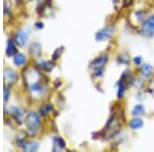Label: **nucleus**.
I'll return each instance as SVG.
<instances>
[{"label": "nucleus", "mask_w": 154, "mask_h": 152, "mask_svg": "<svg viewBox=\"0 0 154 152\" xmlns=\"http://www.w3.org/2000/svg\"><path fill=\"white\" fill-rule=\"evenodd\" d=\"M41 123L40 116L36 112H30V113L26 117V126L27 129L29 131L30 134L34 135L37 132V129H39Z\"/></svg>", "instance_id": "obj_1"}, {"label": "nucleus", "mask_w": 154, "mask_h": 152, "mask_svg": "<svg viewBox=\"0 0 154 152\" xmlns=\"http://www.w3.org/2000/svg\"><path fill=\"white\" fill-rule=\"evenodd\" d=\"M141 34L145 37H152L154 35V14L143 22V25L141 27Z\"/></svg>", "instance_id": "obj_2"}, {"label": "nucleus", "mask_w": 154, "mask_h": 152, "mask_svg": "<svg viewBox=\"0 0 154 152\" xmlns=\"http://www.w3.org/2000/svg\"><path fill=\"white\" fill-rule=\"evenodd\" d=\"M115 28L114 26H107L105 28L101 29L96 33V40L97 41H105L107 39L111 38L114 34Z\"/></svg>", "instance_id": "obj_3"}, {"label": "nucleus", "mask_w": 154, "mask_h": 152, "mask_svg": "<svg viewBox=\"0 0 154 152\" xmlns=\"http://www.w3.org/2000/svg\"><path fill=\"white\" fill-rule=\"evenodd\" d=\"M108 60H109V57L107 56V54H102V56L98 57V58L91 62V68L93 69V70H96V69H99V68H104L105 65L108 63Z\"/></svg>", "instance_id": "obj_4"}, {"label": "nucleus", "mask_w": 154, "mask_h": 152, "mask_svg": "<svg viewBox=\"0 0 154 152\" xmlns=\"http://www.w3.org/2000/svg\"><path fill=\"white\" fill-rule=\"evenodd\" d=\"M140 72L141 74H142V76L144 78H149L151 75H152L153 73V67L151 66L150 64H142V66H141V69H140Z\"/></svg>", "instance_id": "obj_5"}, {"label": "nucleus", "mask_w": 154, "mask_h": 152, "mask_svg": "<svg viewBox=\"0 0 154 152\" xmlns=\"http://www.w3.org/2000/svg\"><path fill=\"white\" fill-rule=\"evenodd\" d=\"M125 75L121 76L120 80L118 81V89H117V98L118 99H121L123 96H125V88H126V85H125Z\"/></svg>", "instance_id": "obj_6"}, {"label": "nucleus", "mask_w": 154, "mask_h": 152, "mask_svg": "<svg viewBox=\"0 0 154 152\" xmlns=\"http://www.w3.org/2000/svg\"><path fill=\"white\" fill-rule=\"evenodd\" d=\"M144 126V121L142 118L138 116H134V118L130 121V128L131 129H142Z\"/></svg>", "instance_id": "obj_7"}, {"label": "nucleus", "mask_w": 154, "mask_h": 152, "mask_svg": "<svg viewBox=\"0 0 154 152\" xmlns=\"http://www.w3.org/2000/svg\"><path fill=\"white\" fill-rule=\"evenodd\" d=\"M27 39H28V37H27V34L25 33L24 31H19L18 33H17L16 40L20 46H24L27 42Z\"/></svg>", "instance_id": "obj_8"}, {"label": "nucleus", "mask_w": 154, "mask_h": 152, "mask_svg": "<svg viewBox=\"0 0 154 152\" xmlns=\"http://www.w3.org/2000/svg\"><path fill=\"white\" fill-rule=\"evenodd\" d=\"M27 62V58L24 54L18 53L14 54V63L17 65V66H23V65Z\"/></svg>", "instance_id": "obj_9"}, {"label": "nucleus", "mask_w": 154, "mask_h": 152, "mask_svg": "<svg viewBox=\"0 0 154 152\" xmlns=\"http://www.w3.org/2000/svg\"><path fill=\"white\" fill-rule=\"evenodd\" d=\"M145 113V107L141 104H138L133 108V111H131V114L134 116H139V115H142V114Z\"/></svg>", "instance_id": "obj_10"}, {"label": "nucleus", "mask_w": 154, "mask_h": 152, "mask_svg": "<svg viewBox=\"0 0 154 152\" xmlns=\"http://www.w3.org/2000/svg\"><path fill=\"white\" fill-rule=\"evenodd\" d=\"M4 77L8 81H14L17 79V73L14 71H12L11 69H6L4 71Z\"/></svg>", "instance_id": "obj_11"}, {"label": "nucleus", "mask_w": 154, "mask_h": 152, "mask_svg": "<svg viewBox=\"0 0 154 152\" xmlns=\"http://www.w3.org/2000/svg\"><path fill=\"white\" fill-rule=\"evenodd\" d=\"M39 148V144L36 142H29L24 146L25 151H35Z\"/></svg>", "instance_id": "obj_12"}, {"label": "nucleus", "mask_w": 154, "mask_h": 152, "mask_svg": "<svg viewBox=\"0 0 154 152\" xmlns=\"http://www.w3.org/2000/svg\"><path fill=\"white\" fill-rule=\"evenodd\" d=\"M6 54H8V56H11V54H16V47H14V42H12L11 40H8V42H7Z\"/></svg>", "instance_id": "obj_13"}, {"label": "nucleus", "mask_w": 154, "mask_h": 152, "mask_svg": "<svg viewBox=\"0 0 154 152\" xmlns=\"http://www.w3.org/2000/svg\"><path fill=\"white\" fill-rule=\"evenodd\" d=\"M54 145L58 146L57 150H59V149H64V148H65L66 144H65V141H64L63 139H61V138H54Z\"/></svg>", "instance_id": "obj_14"}, {"label": "nucleus", "mask_w": 154, "mask_h": 152, "mask_svg": "<svg viewBox=\"0 0 154 152\" xmlns=\"http://www.w3.org/2000/svg\"><path fill=\"white\" fill-rule=\"evenodd\" d=\"M118 63L120 64H128V56L126 54H122L118 57Z\"/></svg>", "instance_id": "obj_15"}, {"label": "nucleus", "mask_w": 154, "mask_h": 152, "mask_svg": "<svg viewBox=\"0 0 154 152\" xmlns=\"http://www.w3.org/2000/svg\"><path fill=\"white\" fill-rule=\"evenodd\" d=\"M51 110H53V106H51V104H46V105L42 108V112H43V114H48V112H51Z\"/></svg>", "instance_id": "obj_16"}, {"label": "nucleus", "mask_w": 154, "mask_h": 152, "mask_svg": "<svg viewBox=\"0 0 154 152\" xmlns=\"http://www.w3.org/2000/svg\"><path fill=\"white\" fill-rule=\"evenodd\" d=\"M94 71H95V75L98 77V78H101V77L104 75V68H99Z\"/></svg>", "instance_id": "obj_17"}, {"label": "nucleus", "mask_w": 154, "mask_h": 152, "mask_svg": "<svg viewBox=\"0 0 154 152\" xmlns=\"http://www.w3.org/2000/svg\"><path fill=\"white\" fill-rule=\"evenodd\" d=\"M134 64L135 65H142L143 64L142 57H136V58H134Z\"/></svg>", "instance_id": "obj_18"}, {"label": "nucleus", "mask_w": 154, "mask_h": 152, "mask_svg": "<svg viewBox=\"0 0 154 152\" xmlns=\"http://www.w3.org/2000/svg\"><path fill=\"white\" fill-rule=\"evenodd\" d=\"M4 94H5V99H4V100H5V101H7V98H8V91H7L6 88L4 89Z\"/></svg>", "instance_id": "obj_19"}, {"label": "nucleus", "mask_w": 154, "mask_h": 152, "mask_svg": "<svg viewBox=\"0 0 154 152\" xmlns=\"http://www.w3.org/2000/svg\"><path fill=\"white\" fill-rule=\"evenodd\" d=\"M112 1L114 2V3H116V2H118V1H119V0H112Z\"/></svg>", "instance_id": "obj_20"}]
</instances>
